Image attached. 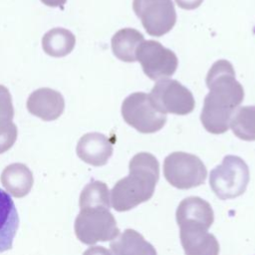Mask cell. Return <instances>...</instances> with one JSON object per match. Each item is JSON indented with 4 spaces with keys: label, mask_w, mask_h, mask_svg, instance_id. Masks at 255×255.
<instances>
[{
    "label": "cell",
    "mask_w": 255,
    "mask_h": 255,
    "mask_svg": "<svg viewBox=\"0 0 255 255\" xmlns=\"http://www.w3.org/2000/svg\"><path fill=\"white\" fill-rule=\"evenodd\" d=\"M206 86L209 93L203 102L200 121L208 132L220 134L229 128L231 116L244 99V90L227 60H218L211 66Z\"/></svg>",
    "instance_id": "1"
},
{
    "label": "cell",
    "mask_w": 255,
    "mask_h": 255,
    "mask_svg": "<svg viewBox=\"0 0 255 255\" xmlns=\"http://www.w3.org/2000/svg\"><path fill=\"white\" fill-rule=\"evenodd\" d=\"M129 173L117 181L111 190V202L116 211H128L150 199L159 178V163L149 152H138L128 163Z\"/></svg>",
    "instance_id": "2"
},
{
    "label": "cell",
    "mask_w": 255,
    "mask_h": 255,
    "mask_svg": "<svg viewBox=\"0 0 255 255\" xmlns=\"http://www.w3.org/2000/svg\"><path fill=\"white\" fill-rule=\"evenodd\" d=\"M250 174L246 162L237 155L224 156L209 175V184L215 195L222 200L242 195L249 183Z\"/></svg>",
    "instance_id": "3"
},
{
    "label": "cell",
    "mask_w": 255,
    "mask_h": 255,
    "mask_svg": "<svg viewBox=\"0 0 255 255\" xmlns=\"http://www.w3.org/2000/svg\"><path fill=\"white\" fill-rule=\"evenodd\" d=\"M74 228L78 239L87 245L110 241L120 234L114 215L106 207L81 209Z\"/></svg>",
    "instance_id": "4"
},
{
    "label": "cell",
    "mask_w": 255,
    "mask_h": 255,
    "mask_svg": "<svg viewBox=\"0 0 255 255\" xmlns=\"http://www.w3.org/2000/svg\"><path fill=\"white\" fill-rule=\"evenodd\" d=\"M163 175L172 186L190 189L204 183L207 169L198 156L184 151H174L164 158Z\"/></svg>",
    "instance_id": "5"
},
{
    "label": "cell",
    "mask_w": 255,
    "mask_h": 255,
    "mask_svg": "<svg viewBox=\"0 0 255 255\" xmlns=\"http://www.w3.org/2000/svg\"><path fill=\"white\" fill-rule=\"evenodd\" d=\"M125 122L141 133H152L161 129L166 123V115L158 112L151 104L149 96L136 92L128 96L122 104Z\"/></svg>",
    "instance_id": "6"
},
{
    "label": "cell",
    "mask_w": 255,
    "mask_h": 255,
    "mask_svg": "<svg viewBox=\"0 0 255 255\" xmlns=\"http://www.w3.org/2000/svg\"><path fill=\"white\" fill-rule=\"evenodd\" d=\"M152 106L162 114L184 116L195 107L192 93L176 80L157 81L148 95Z\"/></svg>",
    "instance_id": "7"
},
{
    "label": "cell",
    "mask_w": 255,
    "mask_h": 255,
    "mask_svg": "<svg viewBox=\"0 0 255 255\" xmlns=\"http://www.w3.org/2000/svg\"><path fill=\"white\" fill-rule=\"evenodd\" d=\"M132 9L150 36L160 37L168 33L176 22L171 0H133Z\"/></svg>",
    "instance_id": "8"
},
{
    "label": "cell",
    "mask_w": 255,
    "mask_h": 255,
    "mask_svg": "<svg viewBox=\"0 0 255 255\" xmlns=\"http://www.w3.org/2000/svg\"><path fill=\"white\" fill-rule=\"evenodd\" d=\"M136 61L140 63L143 73L153 81L170 77L178 65L176 55L154 40L143 41L138 46Z\"/></svg>",
    "instance_id": "9"
},
{
    "label": "cell",
    "mask_w": 255,
    "mask_h": 255,
    "mask_svg": "<svg viewBox=\"0 0 255 255\" xmlns=\"http://www.w3.org/2000/svg\"><path fill=\"white\" fill-rule=\"evenodd\" d=\"M178 226L180 243L185 255H219V243L216 237L208 232L209 228L194 223H183Z\"/></svg>",
    "instance_id": "10"
},
{
    "label": "cell",
    "mask_w": 255,
    "mask_h": 255,
    "mask_svg": "<svg viewBox=\"0 0 255 255\" xmlns=\"http://www.w3.org/2000/svg\"><path fill=\"white\" fill-rule=\"evenodd\" d=\"M64 108L62 94L50 88H40L32 92L27 100L29 113L46 122L57 120L63 114Z\"/></svg>",
    "instance_id": "11"
},
{
    "label": "cell",
    "mask_w": 255,
    "mask_h": 255,
    "mask_svg": "<svg viewBox=\"0 0 255 255\" xmlns=\"http://www.w3.org/2000/svg\"><path fill=\"white\" fill-rule=\"evenodd\" d=\"M76 150L78 156L86 163L103 166L113 154V143L103 133L89 132L79 139Z\"/></svg>",
    "instance_id": "12"
},
{
    "label": "cell",
    "mask_w": 255,
    "mask_h": 255,
    "mask_svg": "<svg viewBox=\"0 0 255 255\" xmlns=\"http://www.w3.org/2000/svg\"><path fill=\"white\" fill-rule=\"evenodd\" d=\"M177 225L183 223L201 224L210 228L214 221L211 205L198 196H188L180 201L175 212Z\"/></svg>",
    "instance_id": "13"
},
{
    "label": "cell",
    "mask_w": 255,
    "mask_h": 255,
    "mask_svg": "<svg viewBox=\"0 0 255 255\" xmlns=\"http://www.w3.org/2000/svg\"><path fill=\"white\" fill-rule=\"evenodd\" d=\"M19 226V216L11 196L0 188V253L10 250Z\"/></svg>",
    "instance_id": "14"
},
{
    "label": "cell",
    "mask_w": 255,
    "mask_h": 255,
    "mask_svg": "<svg viewBox=\"0 0 255 255\" xmlns=\"http://www.w3.org/2000/svg\"><path fill=\"white\" fill-rule=\"evenodd\" d=\"M4 188L13 196L21 198L26 196L33 186V174L24 163H11L6 166L0 176Z\"/></svg>",
    "instance_id": "15"
},
{
    "label": "cell",
    "mask_w": 255,
    "mask_h": 255,
    "mask_svg": "<svg viewBox=\"0 0 255 255\" xmlns=\"http://www.w3.org/2000/svg\"><path fill=\"white\" fill-rule=\"evenodd\" d=\"M110 247L114 255H157L155 248L133 229H126Z\"/></svg>",
    "instance_id": "16"
},
{
    "label": "cell",
    "mask_w": 255,
    "mask_h": 255,
    "mask_svg": "<svg viewBox=\"0 0 255 255\" xmlns=\"http://www.w3.org/2000/svg\"><path fill=\"white\" fill-rule=\"evenodd\" d=\"M143 41V35L137 30L124 28L113 36L112 50L119 60L132 63L136 61V50Z\"/></svg>",
    "instance_id": "17"
},
{
    "label": "cell",
    "mask_w": 255,
    "mask_h": 255,
    "mask_svg": "<svg viewBox=\"0 0 255 255\" xmlns=\"http://www.w3.org/2000/svg\"><path fill=\"white\" fill-rule=\"evenodd\" d=\"M76 44L75 35L65 28H53L42 39V47L46 54L52 57H64L69 55Z\"/></svg>",
    "instance_id": "18"
},
{
    "label": "cell",
    "mask_w": 255,
    "mask_h": 255,
    "mask_svg": "<svg viewBox=\"0 0 255 255\" xmlns=\"http://www.w3.org/2000/svg\"><path fill=\"white\" fill-rule=\"evenodd\" d=\"M229 126L233 133L240 139L255 140V106L236 108L231 116Z\"/></svg>",
    "instance_id": "19"
},
{
    "label": "cell",
    "mask_w": 255,
    "mask_h": 255,
    "mask_svg": "<svg viewBox=\"0 0 255 255\" xmlns=\"http://www.w3.org/2000/svg\"><path fill=\"white\" fill-rule=\"evenodd\" d=\"M80 208L106 207L111 208L110 190L108 185L100 180H92L82 190L80 194Z\"/></svg>",
    "instance_id": "20"
},
{
    "label": "cell",
    "mask_w": 255,
    "mask_h": 255,
    "mask_svg": "<svg viewBox=\"0 0 255 255\" xmlns=\"http://www.w3.org/2000/svg\"><path fill=\"white\" fill-rule=\"evenodd\" d=\"M14 108L12 97L8 89L0 85V125H5L13 122Z\"/></svg>",
    "instance_id": "21"
},
{
    "label": "cell",
    "mask_w": 255,
    "mask_h": 255,
    "mask_svg": "<svg viewBox=\"0 0 255 255\" xmlns=\"http://www.w3.org/2000/svg\"><path fill=\"white\" fill-rule=\"evenodd\" d=\"M17 127L13 122L0 125V154L4 153L13 146L17 139Z\"/></svg>",
    "instance_id": "22"
},
{
    "label": "cell",
    "mask_w": 255,
    "mask_h": 255,
    "mask_svg": "<svg viewBox=\"0 0 255 255\" xmlns=\"http://www.w3.org/2000/svg\"><path fill=\"white\" fill-rule=\"evenodd\" d=\"M178 7L185 10H193L201 5L203 0H175Z\"/></svg>",
    "instance_id": "23"
},
{
    "label": "cell",
    "mask_w": 255,
    "mask_h": 255,
    "mask_svg": "<svg viewBox=\"0 0 255 255\" xmlns=\"http://www.w3.org/2000/svg\"><path fill=\"white\" fill-rule=\"evenodd\" d=\"M83 255H113L112 252L103 246H92L88 248Z\"/></svg>",
    "instance_id": "24"
},
{
    "label": "cell",
    "mask_w": 255,
    "mask_h": 255,
    "mask_svg": "<svg viewBox=\"0 0 255 255\" xmlns=\"http://www.w3.org/2000/svg\"><path fill=\"white\" fill-rule=\"evenodd\" d=\"M43 4L49 6V7H59L63 9L64 5L66 4L67 0H41Z\"/></svg>",
    "instance_id": "25"
}]
</instances>
